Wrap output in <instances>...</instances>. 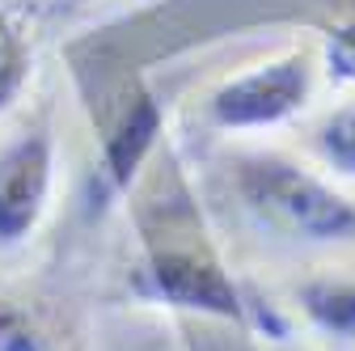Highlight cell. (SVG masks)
<instances>
[{
	"label": "cell",
	"instance_id": "obj_1",
	"mask_svg": "<svg viewBox=\"0 0 355 351\" xmlns=\"http://www.w3.org/2000/svg\"><path fill=\"white\" fill-rule=\"evenodd\" d=\"M241 212L266 233L300 246H351L355 199L284 153H245L229 165Z\"/></svg>",
	"mask_w": 355,
	"mask_h": 351
},
{
	"label": "cell",
	"instance_id": "obj_2",
	"mask_svg": "<svg viewBox=\"0 0 355 351\" xmlns=\"http://www.w3.org/2000/svg\"><path fill=\"white\" fill-rule=\"evenodd\" d=\"M318 89V60L309 51H284L225 76L203 98V119L216 131H266L296 119Z\"/></svg>",
	"mask_w": 355,
	"mask_h": 351
},
{
	"label": "cell",
	"instance_id": "obj_3",
	"mask_svg": "<svg viewBox=\"0 0 355 351\" xmlns=\"http://www.w3.org/2000/svg\"><path fill=\"white\" fill-rule=\"evenodd\" d=\"M144 292L191 314L211 318H245V305L220 258L207 250L203 233H182L178 221L165 216L161 237H148V262H144Z\"/></svg>",
	"mask_w": 355,
	"mask_h": 351
},
{
	"label": "cell",
	"instance_id": "obj_4",
	"mask_svg": "<svg viewBox=\"0 0 355 351\" xmlns=\"http://www.w3.org/2000/svg\"><path fill=\"white\" fill-rule=\"evenodd\" d=\"M55 191V136L34 123L0 148V250L26 241Z\"/></svg>",
	"mask_w": 355,
	"mask_h": 351
},
{
	"label": "cell",
	"instance_id": "obj_5",
	"mask_svg": "<svg viewBox=\"0 0 355 351\" xmlns=\"http://www.w3.org/2000/svg\"><path fill=\"white\" fill-rule=\"evenodd\" d=\"M296 309L318 334L330 343H355V275L351 271H326L296 284Z\"/></svg>",
	"mask_w": 355,
	"mask_h": 351
},
{
	"label": "cell",
	"instance_id": "obj_6",
	"mask_svg": "<svg viewBox=\"0 0 355 351\" xmlns=\"http://www.w3.org/2000/svg\"><path fill=\"white\" fill-rule=\"evenodd\" d=\"M313 153L330 173L355 178V98L322 114V123L313 127Z\"/></svg>",
	"mask_w": 355,
	"mask_h": 351
},
{
	"label": "cell",
	"instance_id": "obj_7",
	"mask_svg": "<svg viewBox=\"0 0 355 351\" xmlns=\"http://www.w3.org/2000/svg\"><path fill=\"white\" fill-rule=\"evenodd\" d=\"M30 68H34V55H30L26 34L9 17H0V114L13 110V102L21 98Z\"/></svg>",
	"mask_w": 355,
	"mask_h": 351
},
{
	"label": "cell",
	"instance_id": "obj_8",
	"mask_svg": "<svg viewBox=\"0 0 355 351\" xmlns=\"http://www.w3.org/2000/svg\"><path fill=\"white\" fill-rule=\"evenodd\" d=\"M0 351H64L26 305L0 296Z\"/></svg>",
	"mask_w": 355,
	"mask_h": 351
},
{
	"label": "cell",
	"instance_id": "obj_9",
	"mask_svg": "<svg viewBox=\"0 0 355 351\" xmlns=\"http://www.w3.org/2000/svg\"><path fill=\"white\" fill-rule=\"evenodd\" d=\"M326 64L334 80H355V30H338L330 34V47H326Z\"/></svg>",
	"mask_w": 355,
	"mask_h": 351
}]
</instances>
